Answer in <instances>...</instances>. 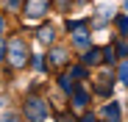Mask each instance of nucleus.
<instances>
[{
  "label": "nucleus",
  "mask_w": 128,
  "mask_h": 122,
  "mask_svg": "<svg viewBox=\"0 0 128 122\" xmlns=\"http://www.w3.org/2000/svg\"><path fill=\"white\" fill-rule=\"evenodd\" d=\"M6 61H8L11 69H22V67L28 64V42H25L22 36H17V39L8 42V56H6Z\"/></svg>",
  "instance_id": "f257e3e1"
},
{
  "label": "nucleus",
  "mask_w": 128,
  "mask_h": 122,
  "mask_svg": "<svg viewBox=\"0 0 128 122\" xmlns=\"http://www.w3.org/2000/svg\"><path fill=\"white\" fill-rule=\"evenodd\" d=\"M25 117H28V119H48V117H50V108H48L45 100L31 97L28 103H25Z\"/></svg>",
  "instance_id": "f03ea898"
},
{
  "label": "nucleus",
  "mask_w": 128,
  "mask_h": 122,
  "mask_svg": "<svg viewBox=\"0 0 128 122\" xmlns=\"http://www.w3.org/2000/svg\"><path fill=\"white\" fill-rule=\"evenodd\" d=\"M50 8V0H28L25 3V19H42Z\"/></svg>",
  "instance_id": "7ed1b4c3"
},
{
  "label": "nucleus",
  "mask_w": 128,
  "mask_h": 122,
  "mask_svg": "<svg viewBox=\"0 0 128 122\" xmlns=\"http://www.w3.org/2000/svg\"><path fill=\"white\" fill-rule=\"evenodd\" d=\"M84 64H86V67H98L100 64V61H103V50H98V47H86V50H84Z\"/></svg>",
  "instance_id": "20e7f679"
},
{
  "label": "nucleus",
  "mask_w": 128,
  "mask_h": 122,
  "mask_svg": "<svg viewBox=\"0 0 128 122\" xmlns=\"http://www.w3.org/2000/svg\"><path fill=\"white\" fill-rule=\"evenodd\" d=\"M72 42H75L78 47L86 50V47H92V36L86 33V28H75V31H72Z\"/></svg>",
  "instance_id": "39448f33"
},
{
  "label": "nucleus",
  "mask_w": 128,
  "mask_h": 122,
  "mask_svg": "<svg viewBox=\"0 0 128 122\" xmlns=\"http://www.w3.org/2000/svg\"><path fill=\"white\" fill-rule=\"evenodd\" d=\"M86 103H89V94L81 92V89H75V92H72V106H75V108H86Z\"/></svg>",
  "instance_id": "423d86ee"
},
{
  "label": "nucleus",
  "mask_w": 128,
  "mask_h": 122,
  "mask_svg": "<svg viewBox=\"0 0 128 122\" xmlns=\"http://www.w3.org/2000/svg\"><path fill=\"white\" fill-rule=\"evenodd\" d=\"M103 117H106V119H120V117H122V111H120V103H109V106L103 108Z\"/></svg>",
  "instance_id": "0eeeda50"
},
{
  "label": "nucleus",
  "mask_w": 128,
  "mask_h": 122,
  "mask_svg": "<svg viewBox=\"0 0 128 122\" xmlns=\"http://www.w3.org/2000/svg\"><path fill=\"white\" fill-rule=\"evenodd\" d=\"M109 17H112V6H100V8H98V19H95L92 25H95V28H100Z\"/></svg>",
  "instance_id": "6e6552de"
},
{
  "label": "nucleus",
  "mask_w": 128,
  "mask_h": 122,
  "mask_svg": "<svg viewBox=\"0 0 128 122\" xmlns=\"http://www.w3.org/2000/svg\"><path fill=\"white\" fill-rule=\"evenodd\" d=\"M98 80H100V83L95 86V92H98V94H109V92H112V78L103 75V78H98Z\"/></svg>",
  "instance_id": "1a4fd4ad"
},
{
  "label": "nucleus",
  "mask_w": 128,
  "mask_h": 122,
  "mask_svg": "<svg viewBox=\"0 0 128 122\" xmlns=\"http://www.w3.org/2000/svg\"><path fill=\"white\" fill-rule=\"evenodd\" d=\"M58 86H61L64 92H70V94H72V92H75V83H72V75H61V78H58Z\"/></svg>",
  "instance_id": "9d476101"
},
{
  "label": "nucleus",
  "mask_w": 128,
  "mask_h": 122,
  "mask_svg": "<svg viewBox=\"0 0 128 122\" xmlns=\"http://www.w3.org/2000/svg\"><path fill=\"white\" fill-rule=\"evenodd\" d=\"M39 39H42V42H45V45H50L53 39H56L53 28H50V25H45V28H39Z\"/></svg>",
  "instance_id": "9b49d317"
},
{
  "label": "nucleus",
  "mask_w": 128,
  "mask_h": 122,
  "mask_svg": "<svg viewBox=\"0 0 128 122\" xmlns=\"http://www.w3.org/2000/svg\"><path fill=\"white\" fill-rule=\"evenodd\" d=\"M50 61H53V64H64V61H67V53H64V50H53L50 53Z\"/></svg>",
  "instance_id": "f8f14e48"
},
{
  "label": "nucleus",
  "mask_w": 128,
  "mask_h": 122,
  "mask_svg": "<svg viewBox=\"0 0 128 122\" xmlns=\"http://www.w3.org/2000/svg\"><path fill=\"white\" fill-rule=\"evenodd\" d=\"M117 78H120V83H128V61H122V64H120Z\"/></svg>",
  "instance_id": "ddd939ff"
},
{
  "label": "nucleus",
  "mask_w": 128,
  "mask_h": 122,
  "mask_svg": "<svg viewBox=\"0 0 128 122\" xmlns=\"http://www.w3.org/2000/svg\"><path fill=\"white\" fill-rule=\"evenodd\" d=\"M114 58H117V50H114V47H106V50H103V61L114 64Z\"/></svg>",
  "instance_id": "4468645a"
},
{
  "label": "nucleus",
  "mask_w": 128,
  "mask_h": 122,
  "mask_svg": "<svg viewBox=\"0 0 128 122\" xmlns=\"http://www.w3.org/2000/svg\"><path fill=\"white\" fill-rule=\"evenodd\" d=\"M86 22L84 19H67V31H75V28H84Z\"/></svg>",
  "instance_id": "2eb2a0df"
},
{
  "label": "nucleus",
  "mask_w": 128,
  "mask_h": 122,
  "mask_svg": "<svg viewBox=\"0 0 128 122\" xmlns=\"http://www.w3.org/2000/svg\"><path fill=\"white\" fill-rule=\"evenodd\" d=\"M70 75H72V78H84V75H86V64H84V67H72Z\"/></svg>",
  "instance_id": "dca6fc26"
},
{
  "label": "nucleus",
  "mask_w": 128,
  "mask_h": 122,
  "mask_svg": "<svg viewBox=\"0 0 128 122\" xmlns=\"http://www.w3.org/2000/svg\"><path fill=\"white\" fill-rule=\"evenodd\" d=\"M117 25H120V31H125V28H128V17H125V14H120V17H117Z\"/></svg>",
  "instance_id": "f3484780"
},
{
  "label": "nucleus",
  "mask_w": 128,
  "mask_h": 122,
  "mask_svg": "<svg viewBox=\"0 0 128 122\" xmlns=\"http://www.w3.org/2000/svg\"><path fill=\"white\" fill-rule=\"evenodd\" d=\"M34 69H45V61H42V56H34Z\"/></svg>",
  "instance_id": "a211bd4d"
},
{
  "label": "nucleus",
  "mask_w": 128,
  "mask_h": 122,
  "mask_svg": "<svg viewBox=\"0 0 128 122\" xmlns=\"http://www.w3.org/2000/svg\"><path fill=\"white\" fill-rule=\"evenodd\" d=\"M8 56V45H3V39H0V61Z\"/></svg>",
  "instance_id": "6ab92c4d"
},
{
  "label": "nucleus",
  "mask_w": 128,
  "mask_h": 122,
  "mask_svg": "<svg viewBox=\"0 0 128 122\" xmlns=\"http://www.w3.org/2000/svg\"><path fill=\"white\" fill-rule=\"evenodd\" d=\"M120 56H128V45H120Z\"/></svg>",
  "instance_id": "aec40b11"
},
{
  "label": "nucleus",
  "mask_w": 128,
  "mask_h": 122,
  "mask_svg": "<svg viewBox=\"0 0 128 122\" xmlns=\"http://www.w3.org/2000/svg\"><path fill=\"white\" fill-rule=\"evenodd\" d=\"M8 3H11V6H20V0H8Z\"/></svg>",
  "instance_id": "412c9836"
},
{
  "label": "nucleus",
  "mask_w": 128,
  "mask_h": 122,
  "mask_svg": "<svg viewBox=\"0 0 128 122\" xmlns=\"http://www.w3.org/2000/svg\"><path fill=\"white\" fill-rule=\"evenodd\" d=\"M0 31H3V17H0Z\"/></svg>",
  "instance_id": "4be33fe9"
}]
</instances>
